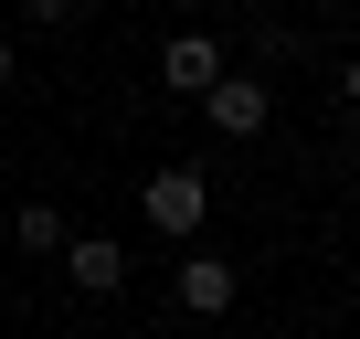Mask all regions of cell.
<instances>
[{"label":"cell","mask_w":360,"mask_h":339,"mask_svg":"<svg viewBox=\"0 0 360 339\" xmlns=\"http://www.w3.org/2000/svg\"><path fill=\"white\" fill-rule=\"evenodd\" d=\"M138 212H148V234L191 244V234H202V212H212V170H202V159H169V170H148V181H138Z\"/></svg>","instance_id":"obj_1"},{"label":"cell","mask_w":360,"mask_h":339,"mask_svg":"<svg viewBox=\"0 0 360 339\" xmlns=\"http://www.w3.org/2000/svg\"><path fill=\"white\" fill-rule=\"evenodd\" d=\"M191 106H202L212 138H265V127H276V85H265V75H223V85H202Z\"/></svg>","instance_id":"obj_2"},{"label":"cell","mask_w":360,"mask_h":339,"mask_svg":"<svg viewBox=\"0 0 360 339\" xmlns=\"http://www.w3.org/2000/svg\"><path fill=\"white\" fill-rule=\"evenodd\" d=\"M11 85H22V53H11V43H0V96H11Z\"/></svg>","instance_id":"obj_10"},{"label":"cell","mask_w":360,"mask_h":339,"mask_svg":"<svg viewBox=\"0 0 360 339\" xmlns=\"http://www.w3.org/2000/svg\"><path fill=\"white\" fill-rule=\"evenodd\" d=\"M233 64H223V43L212 32H169V53H159V85H180V96H202V85H223Z\"/></svg>","instance_id":"obj_5"},{"label":"cell","mask_w":360,"mask_h":339,"mask_svg":"<svg viewBox=\"0 0 360 339\" xmlns=\"http://www.w3.org/2000/svg\"><path fill=\"white\" fill-rule=\"evenodd\" d=\"M339 106H349V117H360V53H349V64H339Z\"/></svg>","instance_id":"obj_9"},{"label":"cell","mask_w":360,"mask_h":339,"mask_svg":"<svg viewBox=\"0 0 360 339\" xmlns=\"http://www.w3.org/2000/svg\"><path fill=\"white\" fill-rule=\"evenodd\" d=\"M11 244H22V255H64V244H75L64 202H22V212H11Z\"/></svg>","instance_id":"obj_6"},{"label":"cell","mask_w":360,"mask_h":339,"mask_svg":"<svg viewBox=\"0 0 360 339\" xmlns=\"http://www.w3.org/2000/svg\"><path fill=\"white\" fill-rule=\"evenodd\" d=\"M53 265H64V276H75L85 297H117V286H127V244H117V234H75V244H64Z\"/></svg>","instance_id":"obj_4"},{"label":"cell","mask_w":360,"mask_h":339,"mask_svg":"<svg viewBox=\"0 0 360 339\" xmlns=\"http://www.w3.org/2000/svg\"><path fill=\"white\" fill-rule=\"evenodd\" d=\"M169 297L191 307V318H233V297H244V265H233V255H180Z\"/></svg>","instance_id":"obj_3"},{"label":"cell","mask_w":360,"mask_h":339,"mask_svg":"<svg viewBox=\"0 0 360 339\" xmlns=\"http://www.w3.org/2000/svg\"><path fill=\"white\" fill-rule=\"evenodd\" d=\"M255 53H265V64H297V53H307V32H286V22H265V32H255Z\"/></svg>","instance_id":"obj_8"},{"label":"cell","mask_w":360,"mask_h":339,"mask_svg":"<svg viewBox=\"0 0 360 339\" xmlns=\"http://www.w3.org/2000/svg\"><path fill=\"white\" fill-rule=\"evenodd\" d=\"M169 11H191V0H169Z\"/></svg>","instance_id":"obj_11"},{"label":"cell","mask_w":360,"mask_h":339,"mask_svg":"<svg viewBox=\"0 0 360 339\" xmlns=\"http://www.w3.org/2000/svg\"><path fill=\"white\" fill-rule=\"evenodd\" d=\"M11 11H22V22H32V32H75V22H85V11H96V0H11Z\"/></svg>","instance_id":"obj_7"}]
</instances>
